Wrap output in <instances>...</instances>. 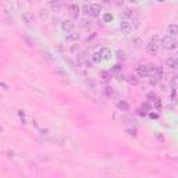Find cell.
Returning <instances> with one entry per match:
<instances>
[{
  "label": "cell",
  "mask_w": 178,
  "mask_h": 178,
  "mask_svg": "<svg viewBox=\"0 0 178 178\" xmlns=\"http://www.w3.org/2000/svg\"><path fill=\"white\" fill-rule=\"evenodd\" d=\"M161 46H163V49L172 50V49L177 47V40H175L174 36H171V35H165V36H163V39H161Z\"/></svg>",
  "instance_id": "6da1fadb"
},
{
  "label": "cell",
  "mask_w": 178,
  "mask_h": 178,
  "mask_svg": "<svg viewBox=\"0 0 178 178\" xmlns=\"http://www.w3.org/2000/svg\"><path fill=\"white\" fill-rule=\"evenodd\" d=\"M74 28H75V24L72 22V21H70V19H64L63 22H61V29H63L64 32H72L74 31Z\"/></svg>",
  "instance_id": "7a4b0ae2"
},
{
  "label": "cell",
  "mask_w": 178,
  "mask_h": 178,
  "mask_svg": "<svg viewBox=\"0 0 178 178\" xmlns=\"http://www.w3.org/2000/svg\"><path fill=\"white\" fill-rule=\"evenodd\" d=\"M120 28L122 32L128 33V32H131V29H132V22H131L129 19H121Z\"/></svg>",
  "instance_id": "3957f363"
},
{
  "label": "cell",
  "mask_w": 178,
  "mask_h": 178,
  "mask_svg": "<svg viewBox=\"0 0 178 178\" xmlns=\"http://www.w3.org/2000/svg\"><path fill=\"white\" fill-rule=\"evenodd\" d=\"M100 11H102V6H100L99 3H93V4L90 6V15L99 17V15H100Z\"/></svg>",
  "instance_id": "277c9868"
},
{
  "label": "cell",
  "mask_w": 178,
  "mask_h": 178,
  "mask_svg": "<svg viewBox=\"0 0 178 178\" xmlns=\"http://www.w3.org/2000/svg\"><path fill=\"white\" fill-rule=\"evenodd\" d=\"M68 10H70V15L72 17V18H78V15H79V7H78V4H71L70 7H68Z\"/></svg>",
  "instance_id": "5b68a950"
},
{
  "label": "cell",
  "mask_w": 178,
  "mask_h": 178,
  "mask_svg": "<svg viewBox=\"0 0 178 178\" xmlns=\"http://www.w3.org/2000/svg\"><path fill=\"white\" fill-rule=\"evenodd\" d=\"M49 7L53 11H60L61 10V3H60V0H49Z\"/></svg>",
  "instance_id": "8992f818"
},
{
  "label": "cell",
  "mask_w": 178,
  "mask_h": 178,
  "mask_svg": "<svg viewBox=\"0 0 178 178\" xmlns=\"http://www.w3.org/2000/svg\"><path fill=\"white\" fill-rule=\"evenodd\" d=\"M136 74H138L140 78H146V76H149L147 70H146V65H138V67H136Z\"/></svg>",
  "instance_id": "52a82bcc"
},
{
  "label": "cell",
  "mask_w": 178,
  "mask_h": 178,
  "mask_svg": "<svg viewBox=\"0 0 178 178\" xmlns=\"http://www.w3.org/2000/svg\"><path fill=\"white\" fill-rule=\"evenodd\" d=\"M22 19L25 21L26 24H31V22H33L35 17H33V14H32L31 11H25V13L22 14Z\"/></svg>",
  "instance_id": "ba28073f"
},
{
  "label": "cell",
  "mask_w": 178,
  "mask_h": 178,
  "mask_svg": "<svg viewBox=\"0 0 178 178\" xmlns=\"http://www.w3.org/2000/svg\"><path fill=\"white\" fill-rule=\"evenodd\" d=\"M99 53H100L102 58H104V60H108V58L111 57V51H110V49H107V47H102Z\"/></svg>",
  "instance_id": "9c48e42d"
},
{
  "label": "cell",
  "mask_w": 178,
  "mask_h": 178,
  "mask_svg": "<svg viewBox=\"0 0 178 178\" xmlns=\"http://www.w3.org/2000/svg\"><path fill=\"white\" fill-rule=\"evenodd\" d=\"M146 47H147V51H149V53H152V54H156V53H157V50H159L157 43H154V42H149Z\"/></svg>",
  "instance_id": "30bf717a"
},
{
  "label": "cell",
  "mask_w": 178,
  "mask_h": 178,
  "mask_svg": "<svg viewBox=\"0 0 178 178\" xmlns=\"http://www.w3.org/2000/svg\"><path fill=\"white\" fill-rule=\"evenodd\" d=\"M167 32H168L171 36H175L178 33V25L177 24H170V25L167 26Z\"/></svg>",
  "instance_id": "8fae6325"
},
{
  "label": "cell",
  "mask_w": 178,
  "mask_h": 178,
  "mask_svg": "<svg viewBox=\"0 0 178 178\" xmlns=\"http://www.w3.org/2000/svg\"><path fill=\"white\" fill-rule=\"evenodd\" d=\"M78 39H79V33H75V32H68V35L65 36V40H67V42L78 40Z\"/></svg>",
  "instance_id": "7c38bea8"
},
{
  "label": "cell",
  "mask_w": 178,
  "mask_h": 178,
  "mask_svg": "<svg viewBox=\"0 0 178 178\" xmlns=\"http://www.w3.org/2000/svg\"><path fill=\"white\" fill-rule=\"evenodd\" d=\"M102 60L103 58H102V56H100V53H99V51H96V53L92 54V61H93V63H100Z\"/></svg>",
  "instance_id": "4fadbf2b"
},
{
  "label": "cell",
  "mask_w": 178,
  "mask_h": 178,
  "mask_svg": "<svg viewBox=\"0 0 178 178\" xmlns=\"http://www.w3.org/2000/svg\"><path fill=\"white\" fill-rule=\"evenodd\" d=\"M167 65H168L170 68H177V58H174V57L168 58V60H167Z\"/></svg>",
  "instance_id": "5bb4252c"
},
{
  "label": "cell",
  "mask_w": 178,
  "mask_h": 178,
  "mask_svg": "<svg viewBox=\"0 0 178 178\" xmlns=\"http://www.w3.org/2000/svg\"><path fill=\"white\" fill-rule=\"evenodd\" d=\"M114 19V15L110 13H104V15H103V22H111Z\"/></svg>",
  "instance_id": "9a60e30c"
},
{
  "label": "cell",
  "mask_w": 178,
  "mask_h": 178,
  "mask_svg": "<svg viewBox=\"0 0 178 178\" xmlns=\"http://www.w3.org/2000/svg\"><path fill=\"white\" fill-rule=\"evenodd\" d=\"M156 68H157V67H156L154 64H147L146 65L147 74H149V75H153V74H154V71H156Z\"/></svg>",
  "instance_id": "2e32d148"
},
{
  "label": "cell",
  "mask_w": 178,
  "mask_h": 178,
  "mask_svg": "<svg viewBox=\"0 0 178 178\" xmlns=\"http://www.w3.org/2000/svg\"><path fill=\"white\" fill-rule=\"evenodd\" d=\"M81 10H82V13L86 14V15H88V14H90V6H89V4H83Z\"/></svg>",
  "instance_id": "e0dca14e"
},
{
  "label": "cell",
  "mask_w": 178,
  "mask_h": 178,
  "mask_svg": "<svg viewBox=\"0 0 178 178\" xmlns=\"http://www.w3.org/2000/svg\"><path fill=\"white\" fill-rule=\"evenodd\" d=\"M132 43H135V46H140V44H142V39L140 38H134Z\"/></svg>",
  "instance_id": "ac0fdd59"
},
{
  "label": "cell",
  "mask_w": 178,
  "mask_h": 178,
  "mask_svg": "<svg viewBox=\"0 0 178 178\" xmlns=\"http://www.w3.org/2000/svg\"><path fill=\"white\" fill-rule=\"evenodd\" d=\"M118 107L122 108V110H127V108H128V104L125 102H120V103H118Z\"/></svg>",
  "instance_id": "d6986e66"
},
{
  "label": "cell",
  "mask_w": 178,
  "mask_h": 178,
  "mask_svg": "<svg viewBox=\"0 0 178 178\" xmlns=\"http://www.w3.org/2000/svg\"><path fill=\"white\" fill-rule=\"evenodd\" d=\"M131 79H129V83H132V85H136L138 83V79L136 78H134V76H129Z\"/></svg>",
  "instance_id": "ffe728a7"
},
{
  "label": "cell",
  "mask_w": 178,
  "mask_h": 178,
  "mask_svg": "<svg viewBox=\"0 0 178 178\" xmlns=\"http://www.w3.org/2000/svg\"><path fill=\"white\" fill-rule=\"evenodd\" d=\"M120 65H118V64H117V65H114V67H113V72H120Z\"/></svg>",
  "instance_id": "44dd1931"
},
{
  "label": "cell",
  "mask_w": 178,
  "mask_h": 178,
  "mask_svg": "<svg viewBox=\"0 0 178 178\" xmlns=\"http://www.w3.org/2000/svg\"><path fill=\"white\" fill-rule=\"evenodd\" d=\"M124 14H125V15H127V17H131V15H132V11H131V10H129V8H127V10H125V11H124Z\"/></svg>",
  "instance_id": "7402d4cb"
},
{
  "label": "cell",
  "mask_w": 178,
  "mask_h": 178,
  "mask_svg": "<svg viewBox=\"0 0 178 178\" xmlns=\"http://www.w3.org/2000/svg\"><path fill=\"white\" fill-rule=\"evenodd\" d=\"M129 3H136V0H128Z\"/></svg>",
  "instance_id": "603a6c76"
},
{
  "label": "cell",
  "mask_w": 178,
  "mask_h": 178,
  "mask_svg": "<svg viewBox=\"0 0 178 178\" xmlns=\"http://www.w3.org/2000/svg\"><path fill=\"white\" fill-rule=\"evenodd\" d=\"M156 1H159V3H163V1H165V0H156Z\"/></svg>",
  "instance_id": "cb8c5ba5"
}]
</instances>
